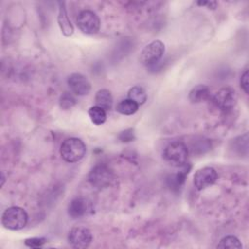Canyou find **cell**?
<instances>
[{
    "label": "cell",
    "mask_w": 249,
    "mask_h": 249,
    "mask_svg": "<svg viewBox=\"0 0 249 249\" xmlns=\"http://www.w3.org/2000/svg\"><path fill=\"white\" fill-rule=\"evenodd\" d=\"M86 145L80 138L70 137L65 139L60 146V156L67 162H77L86 155Z\"/></svg>",
    "instance_id": "obj_1"
},
{
    "label": "cell",
    "mask_w": 249,
    "mask_h": 249,
    "mask_svg": "<svg viewBox=\"0 0 249 249\" xmlns=\"http://www.w3.org/2000/svg\"><path fill=\"white\" fill-rule=\"evenodd\" d=\"M28 221L26 211L18 206L8 207L2 214L1 223L4 228L11 231H18L23 229Z\"/></svg>",
    "instance_id": "obj_2"
},
{
    "label": "cell",
    "mask_w": 249,
    "mask_h": 249,
    "mask_svg": "<svg viewBox=\"0 0 249 249\" xmlns=\"http://www.w3.org/2000/svg\"><path fill=\"white\" fill-rule=\"evenodd\" d=\"M162 156L165 161L169 164L176 167H182L187 163L189 150L183 142L174 141L165 147Z\"/></svg>",
    "instance_id": "obj_3"
},
{
    "label": "cell",
    "mask_w": 249,
    "mask_h": 249,
    "mask_svg": "<svg viewBox=\"0 0 249 249\" xmlns=\"http://www.w3.org/2000/svg\"><path fill=\"white\" fill-rule=\"evenodd\" d=\"M115 180V174L105 164H97L93 166L89 173V182L97 189H104L112 185Z\"/></svg>",
    "instance_id": "obj_4"
},
{
    "label": "cell",
    "mask_w": 249,
    "mask_h": 249,
    "mask_svg": "<svg viewBox=\"0 0 249 249\" xmlns=\"http://www.w3.org/2000/svg\"><path fill=\"white\" fill-rule=\"evenodd\" d=\"M211 103L220 111L227 112L231 110L237 101V95L233 89L230 87L222 88L209 97Z\"/></svg>",
    "instance_id": "obj_5"
},
{
    "label": "cell",
    "mask_w": 249,
    "mask_h": 249,
    "mask_svg": "<svg viewBox=\"0 0 249 249\" xmlns=\"http://www.w3.org/2000/svg\"><path fill=\"white\" fill-rule=\"evenodd\" d=\"M164 44L160 40H155L148 44L140 53V61L146 66H154L163 56Z\"/></svg>",
    "instance_id": "obj_6"
},
{
    "label": "cell",
    "mask_w": 249,
    "mask_h": 249,
    "mask_svg": "<svg viewBox=\"0 0 249 249\" xmlns=\"http://www.w3.org/2000/svg\"><path fill=\"white\" fill-rule=\"evenodd\" d=\"M77 25L83 33L95 34L99 31L100 19L94 12L84 10L78 15Z\"/></svg>",
    "instance_id": "obj_7"
},
{
    "label": "cell",
    "mask_w": 249,
    "mask_h": 249,
    "mask_svg": "<svg viewBox=\"0 0 249 249\" xmlns=\"http://www.w3.org/2000/svg\"><path fill=\"white\" fill-rule=\"evenodd\" d=\"M92 241L91 231L82 226L74 227L68 233V242L75 248H87Z\"/></svg>",
    "instance_id": "obj_8"
},
{
    "label": "cell",
    "mask_w": 249,
    "mask_h": 249,
    "mask_svg": "<svg viewBox=\"0 0 249 249\" xmlns=\"http://www.w3.org/2000/svg\"><path fill=\"white\" fill-rule=\"evenodd\" d=\"M218 179L217 171L211 166H204L196 170L194 175V185L196 190L202 191L212 186Z\"/></svg>",
    "instance_id": "obj_9"
},
{
    "label": "cell",
    "mask_w": 249,
    "mask_h": 249,
    "mask_svg": "<svg viewBox=\"0 0 249 249\" xmlns=\"http://www.w3.org/2000/svg\"><path fill=\"white\" fill-rule=\"evenodd\" d=\"M67 84L71 91L77 95H86L91 89V85L88 78L81 73H73L67 79Z\"/></svg>",
    "instance_id": "obj_10"
},
{
    "label": "cell",
    "mask_w": 249,
    "mask_h": 249,
    "mask_svg": "<svg viewBox=\"0 0 249 249\" xmlns=\"http://www.w3.org/2000/svg\"><path fill=\"white\" fill-rule=\"evenodd\" d=\"M89 211V202L84 197H76L68 204L67 212L72 219H79L84 217Z\"/></svg>",
    "instance_id": "obj_11"
},
{
    "label": "cell",
    "mask_w": 249,
    "mask_h": 249,
    "mask_svg": "<svg viewBox=\"0 0 249 249\" xmlns=\"http://www.w3.org/2000/svg\"><path fill=\"white\" fill-rule=\"evenodd\" d=\"M59 10H58V16H57V22L60 27V30L62 34L66 37H70L74 33V27L68 18V14L66 12L65 3L64 2H58Z\"/></svg>",
    "instance_id": "obj_12"
},
{
    "label": "cell",
    "mask_w": 249,
    "mask_h": 249,
    "mask_svg": "<svg viewBox=\"0 0 249 249\" xmlns=\"http://www.w3.org/2000/svg\"><path fill=\"white\" fill-rule=\"evenodd\" d=\"M210 90L205 85H197L193 88L189 93V99L193 103H199L209 99Z\"/></svg>",
    "instance_id": "obj_13"
},
{
    "label": "cell",
    "mask_w": 249,
    "mask_h": 249,
    "mask_svg": "<svg viewBox=\"0 0 249 249\" xmlns=\"http://www.w3.org/2000/svg\"><path fill=\"white\" fill-rule=\"evenodd\" d=\"M95 105L104 109L105 111H109L113 105V96L111 91L106 89H99L95 94Z\"/></svg>",
    "instance_id": "obj_14"
},
{
    "label": "cell",
    "mask_w": 249,
    "mask_h": 249,
    "mask_svg": "<svg viewBox=\"0 0 249 249\" xmlns=\"http://www.w3.org/2000/svg\"><path fill=\"white\" fill-rule=\"evenodd\" d=\"M191 169V165H189L188 163H186L185 165L182 166L181 170L173 175H171L169 178H168V182H169V186L174 189V190H177L179 189L184 183H185V180H186V177L189 173Z\"/></svg>",
    "instance_id": "obj_15"
},
{
    "label": "cell",
    "mask_w": 249,
    "mask_h": 249,
    "mask_svg": "<svg viewBox=\"0 0 249 249\" xmlns=\"http://www.w3.org/2000/svg\"><path fill=\"white\" fill-rule=\"evenodd\" d=\"M138 108H139V105L136 102L127 98L120 101L116 107V110L122 115L129 116L136 113Z\"/></svg>",
    "instance_id": "obj_16"
},
{
    "label": "cell",
    "mask_w": 249,
    "mask_h": 249,
    "mask_svg": "<svg viewBox=\"0 0 249 249\" xmlns=\"http://www.w3.org/2000/svg\"><path fill=\"white\" fill-rule=\"evenodd\" d=\"M89 119L90 121L96 124V125H100L102 124L105 123L106 121V111L98 106H91L89 111Z\"/></svg>",
    "instance_id": "obj_17"
},
{
    "label": "cell",
    "mask_w": 249,
    "mask_h": 249,
    "mask_svg": "<svg viewBox=\"0 0 249 249\" xmlns=\"http://www.w3.org/2000/svg\"><path fill=\"white\" fill-rule=\"evenodd\" d=\"M127 98L133 100L138 105H142L147 100V93L145 89L139 86L132 87L127 92Z\"/></svg>",
    "instance_id": "obj_18"
},
{
    "label": "cell",
    "mask_w": 249,
    "mask_h": 249,
    "mask_svg": "<svg viewBox=\"0 0 249 249\" xmlns=\"http://www.w3.org/2000/svg\"><path fill=\"white\" fill-rule=\"evenodd\" d=\"M218 248H231V249H240L242 244L236 236L228 235L223 237L220 242L217 244Z\"/></svg>",
    "instance_id": "obj_19"
},
{
    "label": "cell",
    "mask_w": 249,
    "mask_h": 249,
    "mask_svg": "<svg viewBox=\"0 0 249 249\" xmlns=\"http://www.w3.org/2000/svg\"><path fill=\"white\" fill-rule=\"evenodd\" d=\"M76 102V98L70 92L62 93V95L59 98V106L63 110H68L72 108L73 106H75Z\"/></svg>",
    "instance_id": "obj_20"
},
{
    "label": "cell",
    "mask_w": 249,
    "mask_h": 249,
    "mask_svg": "<svg viewBox=\"0 0 249 249\" xmlns=\"http://www.w3.org/2000/svg\"><path fill=\"white\" fill-rule=\"evenodd\" d=\"M47 239L45 237H29L24 240V244L31 248H39L46 243Z\"/></svg>",
    "instance_id": "obj_21"
},
{
    "label": "cell",
    "mask_w": 249,
    "mask_h": 249,
    "mask_svg": "<svg viewBox=\"0 0 249 249\" xmlns=\"http://www.w3.org/2000/svg\"><path fill=\"white\" fill-rule=\"evenodd\" d=\"M119 138H120V140L123 141V142L132 141V140L134 139L133 130H132V129H126V130L121 132V134L119 135Z\"/></svg>",
    "instance_id": "obj_22"
},
{
    "label": "cell",
    "mask_w": 249,
    "mask_h": 249,
    "mask_svg": "<svg viewBox=\"0 0 249 249\" xmlns=\"http://www.w3.org/2000/svg\"><path fill=\"white\" fill-rule=\"evenodd\" d=\"M240 87L246 94H248V70H245L240 77Z\"/></svg>",
    "instance_id": "obj_23"
},
{
    "label": "cell",
    "mask_w": 249,
    "mask_h": 249,
    "mask_svg": "<svg viewBox=\"0 0 249 249\" xmlns=\"http://www.w3.org/2000/svg\"><path fill=\"white\" fill-rule=\"evenodd\" d=\"M200 6H207L208 9H215L217 6V2L215 1H203V2H197Z\"/></svg>",
    "instance_id": "obj_24"
},
{
    "label": "cell",
    "mask_w": 249,
    "mask_h": 249,
    "mask_svg": "<svg viewBox=\"0 0 249 249\" xmlns=\"http://www.w3.org/2000/svg\"><path fill=\"white\" fill-rule=\"evenodd\" d=\"M1 179H2V182H1V186H3V185H4V182H5V177H4V174H3V172H2V177H1Z\"/></svg>",
    "instance_id": "obj_25"
}]
</instances>
